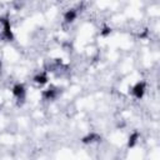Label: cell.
<instances>
[{
	"label": "cell",
	"mask_w": 160,
	"mask_h": 160,
	"mask_svg": "<svg viewBox=\"0 0 160 160\" xmlns=\"http://www.w3.org/2000/svg\"><path fill=\"white\" fill-rule=\"evenodd\" d=\"M0 70H1V61H0Z\"/></svg>",
	"instance_id": "obj_7"
},
{
	"label": "cell",
	"mask_w": 160,
	"mask_h": 160,
	"mask_svg": "<svg viewBox=\"0 0 160 160\" xmlns=\"http://www.w3.org/2000/svg\"><path fill=\"white\" fill-rule=\"evenodd\" d=\"M145 82H138L134 88H132V90H131V92H132V95L135 96V98H138V99H140V98H142V95H144V92H145Z\"/></svg>",
	"instance_id": "obj_2"
},
{
	"label": "cell",
	"mask_w": 160,
	"mask_h": 160,
	"mask_svg": "<svg viewBox=\"0 0 160 160\" xmlns=\"http://www.w3.org/2000/svg\"><path fill=\"white\" fill-rule=\"evenodd\" d=\"M25 92H26V90H25V88H24L22 84H16V85L12 88V94H14V96H15L18 100H24Z\"/></svg>",
	"instance_id": "obj_1"
},
{
	"label": "cell",
	"mask_w": 160,
	"mask_h": 160,
	"mask_svg": "<svg viewBox=\"0 0 160 160\" xmlns=\"http://www.w3.org/2000/svg\"><path fill=\"white\" fill-rule=\"evenodd\" d=\"M65 20L68 21V22H71L75 18H76V11L74 10V9H70V10H68L66 12H65Z\"/></svg>",
	"instance_id": "obj_4"
},
{
	"label": "cell",
	"mask_w": 160,
	"mask_h": 160,
	"mask_svg": "<svg viewBox=\"0 0 160 160\" xmlns=\"http://www.w3.org/2000/svg\"><path fill=\"white\" fill-rule=\"evenodd\" d=\"M34 81H35L36 84L42 85V84H45V82L48 81V78H46V75H45V74H38V75L34 78Z\"/></svg>",
	"instance_id": "obj_5"
},
{
	"label": "cell",
	"mask_w": 160,
	"mask_h": 160,
	"mask_svg": "<svg viewBox=\"0 0 160 160\" xmlns=\"http://www.w3.org/2000/svg\"><path fill=\"white\" fill-rule=\"evenodd\" d=\"M136 139H138V134H132L131 138H129V146H132L136 142Z\"/></svg>",
	"instance_id": "obj_6"
},
{
	"label": "cell",
	"mask_w": 160,
	"mask_h": 160,
	"mask_svg": "<svg viewBox=\"0 0 160 160\" xmlns=\"http://www.w3.org/2000/svg\"><path fill=\"white\" fill-rule=\"evenodd\" d=\"M56 95H58V89L54 88V86H50L48 90H45L42 92V96H44L45 100H52V99L56 98Z\"/></svg>",
	"instance_id": "obj_3"
}]
</instances>
